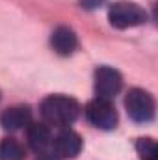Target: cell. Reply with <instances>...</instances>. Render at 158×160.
Here are the masks:
<instances>
[{
	"mask_svg": "<svg viewBox=\"0 0 158 160\" xmlns=\"http://www.w3.org/2000/svg\"><path fill=\"white\" fill-rule=\"evenodd\" d=\"M80 114L78 102L65 95H48L41 102V116L45 123L54 127H67L75 123Z\"/></svg>",
	"mask_w": 158,
	"mask_h": 160,
	"instance_id": "1",
	"label": "cell"
},
{
	"mask_svg": "<svg viewBox=\"0 0 158 160\" xmlns=\"http://www.w3.org/2000/svg\"><path fill=\"white\" fill-rule=\"evenodd\" d=\"M108 19H110V24L116 26L119 30H125V28H132V26H140L147 21V13L141 6L134 4V2H126V0H121L110 6V11H108Z\"/></svg>",
	"mask_w": 158,
	"mask_h": 160,
	"instance_id": "2",
	"label": "cell"
},
{
	"mask_svg": "<svg viewBox=\"0 0 158 160\" xmlns=\"http://www.w3.org/2000/svg\"><path fill=\"white\" fill-rule=\"evenodd\" d=\"M125 108L130 119L136 123H149L155 118V99L149 91L140 88H134L126 93Z\"/></svg>",
	"mask_w": 158,
	"mask_h": 160,
	"instance_id": "3",
	"label": "cell"
},
{
	"mask_svg": "<svg viewBox=\"0 0 158 160\" xmlns=\"http://www.w3.org/2000/svg\"><path fill=\"white\" fill-rule=\"evenodd\" d=\"M86 118L87 121L102 130H112L117 125V112L114 108V104L106 99H93L91 102H87L86 106Z\"/></svg>",
	"mask_w": 158,
	"mask_h": 160,
	"instance_id": "4",
	"label": "cell"
},
{
	"mask_svg": "<svg viewBox=\"0 0 158 160\" xmlns=\"http://www.w3.org/2000/svg\"><path fill=\"white\" fill-rule=\"evenodd\" d=\"M121 86H123V78L116 69L112 67H99L95 71V93L99 99H114L121 91Z\"/></svg>",
	"mask_w": 158,
	"mask_h": 160,
	"instance_id": "5",
	"label": "cell"
},
{
	"mask_svg": "<svg viewBox=\"0 0 158 160\" xmlns=\"http://www.w3.org/2000/svg\"><path fill=\"white\" fill-rule=\"evenodd\" d=\"M54 151L60 158H75L82 151V138L75 130H62L54 140Z\"/></svg>",
	"mask_w": 158,
	"mask_h": 160,
	"instance_id": "6",
	"label": "cell"
},
{
	"mask_svg": "<svg viewBox=\"0 0 158 160\" xmlns=\"http://www.w3.org/2000/svg\"><path fill=\"white\" fill-rule=\"evenodd\" d=\"M50 45H52V48H54L56 54H60V56H71L77 50V47H78V39H77V34L71 28L58 26L52 32Z\"/></svg>",
	"mask_w": 158,
	"mask_h": 160,
	"instance_id": "7",
	"label": "cell"
},
{
	"mask_svg": "<svg viewBox=\"0 0 158 160\" xmlns=\"http://www.w3.org/2000/svg\"><path fill=\"white\" fill-rule=\"evenodd\" d=\"M32 123V112L28 106H13L7 108L0 116V125L4 130H21Z\"/></svg>",
	"mask_w": 158,
	"mask_h": 160,
	"instance_id": "8",
	"label": "cell"
},
{
	"mask_svg": "<svg viewBox=\"0 0 158 160\" xmlns=\"http://www.w3.org/2000/svg\"><path fill=\"white\" fill-rule=\"evenodd\" d=\"M52 138H50V130L47 125L43 123H32L28 127V143L36 153L47 151V147L50 145Z\"/></svg>",
	"mask_w": 158,
	"mask_h": 160,
	"instance_id": "9",
	"label": "cell"
},
{
	"mask_svg": "<svg viewBox=\"0 0 158 160\" xmlns=\"http://www.w3.org/2000/svg\"><path fill=\"white\" fill-rule=\"evenodd\" d=\"M26 153L24 147L13 140V138H4L0 142V160H24Z\"/></svg>",
	"mask_w": 158,
	"mask_h": 160,
	"instance_id": "10",
	"label": "cell"
},
{
	"mask_svg": "<svg viewBox=\"0 0 158 160\" xmlns=\"http://www.w3.org/2000/svg\"><path fill=\"white\" fill-rule=\"evenodd\" d=\"M136 151L141 157V160H156L158 149L153 138H140L136 142Z\"/></svg>",
	"mask_w": 158,
	"mask_h": 160,
	"instance_id": "11",
	"label": "cell"
},
{
	"mask_svg": "<svg viewBox=\"0 0 158 160\" xmlns=\"http://www.w3.org/2000/svg\"><path fill=\"white\" fill-rule=\"evenodd\" d=\"M104 4V0H80V6L84 9H97Z\"/></svg>",
	"mask_w": 158,
	"mask_h": 160,
	"instance_id": "12",
	"label": "cell"
},
{
	"mask_svg": "<svg viewBox=\"0 0 158 160\" xmlns=\"http://www.w3.org/2000/svg\"><path fill=\"white\" fill-rule=\"evenodd\" d=\"M37 160H60V157H58L56 153H47V151H43V153H39Z\"/></svg>",
	"mask_w": 158,
	"mask_h": 160,
	"instance_id": "13",
	"label": "cell"
}]
</instances>
